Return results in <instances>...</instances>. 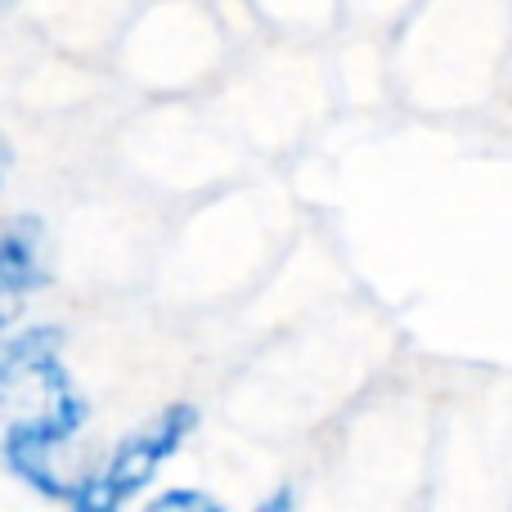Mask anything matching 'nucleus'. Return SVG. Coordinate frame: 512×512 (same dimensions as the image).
Here are the masks:
<instances>
[{"label": "nucleus", "instance_id": "obj_1", "mask_svg": "<svg viewBox=\"0 0 512 512\" xmlns=\"http://www.w3.org/2000/svg\"><path fill=\"white\" fill-rule=\"evenodd\" d=\"M63 328H27L0 346V459L45 499H72L50 454L86 423V400L59 364Z\"/></svg>", "mask_w": 512, "mask_h": 512}, {"label": "nucleus", "instance_id": "obj_2", "mask_svg": "<svg viewBox=\"0 0 512 512\" xmlns=\"http://www.w3.org/2000/svg\"><path fill=\"white\" fill-rule=\"evenodd\" d=\"M198 427V409L189 400L171 405L167 414H158L144 432L126 436L122 445L113 450V459L95 472V477H81L77 490H72L68 504L81 512H108L122 508L126 499H135L144 486L153 481V472L171 459V454L185 445V436Z\"/></svg>", "mask_w": 512, "mask_h": 512}, {"label": "nucleus", "instance_id": "obj_3", "mask_svg": "<svg viewBox=\"0 0 512 512\" xmlns=\"http://www.w3.org/2000/svg\"><path fill=\"white\" fill-rule=\"evenodd\" d=\"M45 283V230L36 216H14L0 225V292L27 301Z\"/></svg>", "mask_w": 512, "mask_h": 512}, {"label": "nucleus", "instance_id": "obj_4", "mask_svg": "<svg viewBox=\"0 0 512 512\" xmlns=\"http://www.w3.org/2000/svg\"><path fill=\"white\" fill-rule=\"evenodd\" d=\"M153 512H180V508H194V512H221V499L203 495V490H167L149 504Z\"/></svg>", "mask_w": 512, "mask_h": 512}, {"label": "nucleus", "instance_id": "obj_5", "mask_svg": "<svg viewBox=\"0 0 512 512\" xmlns=\"http://www.w3.org/2000/svg\"><path fill=\"white\" fill-rule=\"evenodd\" d=\"M18 310H23V301H14V297H5V292H0V333H5V324L18 315Z\"/></svg>", "mask_w": 512, "mask_h": 512}, {"label": "nucleus", "instance_id": "obj_6", "mask_svg": "<svg viewBox=\"0 0 512 512\" xmlns=\"http://www.w3.org/2000/svg\"><path fill=\"white\" fill-rule=\"evenodd\" d=\"M9 167H14V149H9V140H5V135H0V185H5Z\"/></svg>", "mask_w": 512, "mask_h": 512}, {"label": "nucleus", "instance_id": "obj_7", "mask_svg": "<svg viewBox=\"0 0 512 512\" xmlns=\"http://www.w3.org/2000/svg\"><path fill=\"white\" fill-rule=\"evenodd\" d=\"M292 504V490H279V495H270V499H265V504H261V512H274V508H288Z\"/></svg>", "mask_w": 512, "mask_h": 512}]
</instances>
